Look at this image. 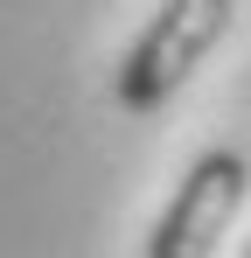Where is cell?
<instances>
[{
  "instance_id": "6da1fadb",
  "label": "cell",
  "mask_w": 251,
  "mask_h": 258,
  "mask_svg": "<svg viewBox=\"0 0 251 258\" xmlns=\"http://www.w3.org/2000/svg\"><path fill=\"white\" fill-rule=\"evenodd\" d=\"M230 14H237V0H161L154 21L119 56V105L126 112H161L203 70V56L230 35Z\"/></svg>"
},
{
  "instance_id": "7a4b0ae2",
  "label": "cell",
  "mask_w": 251,
  "mask_h": 258,
  "mask_svg": "<svg viewBox=\"0 0 251 258\" xmlns=\"http://www.w3.org/2000/svg\"><path fill=\"white\" fill-rule=\"evenodd\" d=\"M244 196H251V161L237 147L196 154L189 174L174 181L167 210L154 216V230H147V258H216L223 230L244 210Z\"/></svg>"
},
{
  "instance_id": "3957f363",
  "label": "cell",
  "mask_w": 251,
  "mask_h": 258,
  "mask_svg": "<svg viewBox=\"0 0 251 258\" xmlns=\"http://www.w3.org/2000/svg\"><path fill=\"white\" fill-rule=\"evenodd\" d=\"M244 258H251V244H244Z\"/></svg>"
}]
</instances>
